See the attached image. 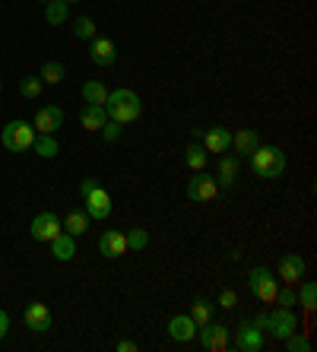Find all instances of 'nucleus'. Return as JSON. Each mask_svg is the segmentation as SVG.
<instances>
[{
	"label": "nucleus",
	"instance_id": "f257e3e1",
	"mask_svg": "<svg viewBox=\"0 0 317 352\" xmlns=\"http://www.w3.org/2000/svg\"><path fill=\"white\" fill-rule=\"evenodd\" d=\"M105 115L108 121H117V124H130L143 115V102L134 89H115L108 92V102H105Z\"/></svg>",
	"mask_w": 317,
	"mask_h": 352
},
{
	"label": "nucleus",
	"instance_id": "37998d69",
	"mask_svg": "<svg viewBox=\"0 0 317 352\" xmlns=\"http://www.w3.org/2000/svg\"><path fill=\"white\" fill-rule=\"evenodd\" d=\"M42 3H48V0H42Z\"/></svg>",
	"mask_w": 317,
	"mask_h": 352
},
{
	"label": "nucleus",
	"instance_id": "79ce46f5",
	"mask_svg": "<svg viewBox=\"0 0 317 352\" xmlns=\"http://www.w3.org/2000/svg\"><path fill=\"white\" fill-rule=\"evenodd\" d=\"M0 89H3V80H0Z\"/></svg>",
	"mask_w": 317,
	"mask_h": 352
},
{
	"label": "nucleus",
	"instance_id": "cd10ccee",
	"mask_svg": "<svg viewBox=\"0 0 317 352\" xmlns=\"http://www.w3.org/2000/svg\"><path fill=\"white\" fill-rule=\"evenodd\" d=\"M64 76H67V70H64V64H60V60H45V67H42V82H48V86H58Z\"/></svg>",
	"mask_w": 317,
	"mask_h": 352
},
{
	"label": "nucleus",
	"instance_id": "4468645a",
	"mask_svg": "<svg viewBox=\"0 0 317 352\" xmlns=\"http://www.w3.org/2000/svg\"><path fill=\"white\" fill-rule=\"evenodd\" d=\"M238 168H242V159L235 153H222L219 156V165H216V184L219 188H232L238 181Z\"/></svg>",
	"mask_w": 317,
	"mask_h": 352
},
{
	"label": "nucleus",
	"instance_id": "f03ea898",
	"mask_svg": "<svg viewBox=\"0 0 317 352\" xmlns=\"http://www.w3.org/2000/svg\"><path fill=\"white\" fill-rule=\"evenodd\" d=\"M248 162H250V172L263 181L283 178V172H285V153L276 146H257L248 156Z\"/></svg>",
	"mask_w": 317,
	"mask_h": 352
},
{
	"label": "nucleus",
	"instance_id": "6e6552de",
	"mask_svg": "<svg viewBox=\"0 0 317 352\" xmlns=\"http://www.w3.org/2000/svg\"><path fill=\"white\" fill-rule=\"evenodd\" d=\"M273 333V340H285V336H292L298 330V320H295L292 308H276L273 314H267V327Z\"/></svg>",
	"mask_w": 317,
	"mask_h": 352
},
{
	"label": "nucleus",
	"instance_id": "9d476101",
	"mask_svg": "<svg viewBox=\"0 0 317 352\" xmlns=\"http://www.w3.org/2000/svg\"><path fill=\"white\" fill-rule=\"evenodd\" d=\"M235 346H238L242 352H260L263 346H267V340H263V330L254 327L250 320H242L238 336H235Z\"/></svg>",
	"mask_w": 317,
	"mask_h": 352
},
{
	"label": "nucleus",
	"instance_id": "393cba45",
	"mask_svg": "<svg viewBox=\"0 0 317 352\" xmlns=\"http://www.w3.org/2000/svg\"><path fill=\"white\" fill-rule=\"evenodd\" d=\"M32 149L38 153L42 159H54L60 153V143L54 140V133H42V137H35L32 140Z\"/></svg>",
	"mask_w": 317,
	"mask_h": 352
},
{
	"label": "nucleus",
	"instance_id": "bb28decb",
	"mask_svg": "<svg viewBox=\"0 0 317 352\" xmlns=\"http://www.w3.org/2000/svg\"><path fill=\"white\" fill-rule=\"evenodd\" d=\"M213 314H216V305L207 302V298H197V302L191 305V318L197 327H203V324H209L213 320Z\"/></svg>",
	"mask_w": 317,
	"mask_h": 352
},
{
	"label": "nucleus",
	"instance_id": "7c9ffc66",
	"mask_svg": "<svg viewBox=\"0 0 317 352\" xmlns=\"http://www.w3.org/2000/svg\"><path fill=\"white\" fill-rule=\"evenodd\" d=\"M73 35L76 38H95V23L89 16H76L73 19Z\"/></svg>",
	"mask_w": 317,
	"mask_h": 352
},
{
	"label": "nucleus",
	"instance_id": "58836bf2",
	"mask_svg": "<svg viewBox=\"0 0 317 352\" xmlns=\"http://www.w3.org/2000/svg\"><path fill=\"white\" fill-rule=\"evenodd\" d=\"M7 330H10V314L3 311V308H0V340L7 336Z\"/></svg>",
	"mask_w": 317,
	"mask_h": 352
},
{
	"label": "nucleus",
	"instance_id": "4be33fe9",
	"mask_svg": "<svg viewBox=\"0 0 317 352\" xmlns=\"http://www.w3.org/2000/svg\"><path fill=\"white\" fill-rule=\"evenodd\" d=\"M60 226H64V232H70V235H86L89 232V226H92V219L86 213H80V210H70L67 213V219H60Z\"/></svg>",
	"mask_w": 317,
	"mask_h": 352
},
{
	"label": "nucleus",
	"instance_id": "72a5a7b5",
	"mask_svg": "<svg viewBox=\"0 0 317 352\" xmlns=\"http://www.w3.org/2000/svg\"><path fill=\"white\" fill-rule=\"evenodd\" d=\"M276 302H279V308H292V305L298 302V295H295V289H292V286L276 289Z\"/></svg>",
	"mask_w": 317,
	"mask_h": 352
},
{
	"label": "nucleus",
	"instance_id": "0eeeda50",
	"mask_svg": "<svg viewBox=\"0 0 317 352\" xmlns=\"http://www.w3.org/2000/svg\"><path fill=\"white\" fill-rule=\"evenodd\" d=\"M60 232H64V226H60V216L51 213V210L38 213V216L32 219V226H29V235H32L35 241H42V245H48L51 238H58Z\"/></svg>",
	"mask_w": 317,
	"mask_h": 352
},
{
	"label": "nucleus",
	"instance_id": "2f4dec72",
	"mask_svg": "<svg viewBox=\"0 0 317 352\" xmlns=\"http://www.w3.org/2000/svg\"><path fill=\"white\" fill-rule=\"evenodd\" d=\"M146 245H150L146 229H130V232H127V251H143Z\"/></svg>",
	"mask_w": 317,
	"mask_h": 352
},
{
	"label": "nucleus",
	"instance_id": "f3484780",
	"mask_svg": "<svg viewBox=\"0 0 317 352\" xmlns=\"http://www.w3.org/2000/svg\"><path fill=\"white\" fill-rule=\"evenodd\" d=\"M99 254L108 257V261H117L121 254H127V235L124 232H105V235L99 238Z\"/></svg>",
	"mask_w": 317,
	"mask_h": 352
},
{
	"label": "nucleus",
	"instance_id": "e433bc0d",
	"mask_svg": "<svg viewBox=\"0 0 317 352\" xmlns=\"http://www.w3.org/2000/svg\"><path fill=\"white\" fill-rule=\"evenodd\" d=\"M99 184H102V181H99V178H86V181H83V184H80V194H83V197H86V194H89V190H95V188H99Z\"/></svg>",
	"mask_w": 317,
	"mask_h": 352
},
{
	"label": "nucleus",
	"instance_id": "4c0bfd02",
	"mask_svg": "<svg viewBox=\"0 0 317 352\" xmlns=\"http://www.w3.org/2000/svg\"><path fill=\"white\" fill-rule=\"evenodd\" d=\"M115 349H117V352H137V349H140V346H137V343H130V340H117V343H115Z\"/></svg>",
	"mask_w": 317,
	"mask_h": 352
},
{
	"label": "nucleus",
	"instance_id": "dca6fc26",
	"mask_svg": "<svg viewBox=\"0 0 317 352\" xmlns=\"http://www.w3.org/2000/svg\"><path fill=\"white\" fill-rule=\"evenodd\" d=\"M51 311H48V305L42 302H32L29 308H25V327L32 330V333H48L51 330Z\"/></svg>",
	"mask_w": 317,
	"mask_h": 352
},
{
	"label": "nucleus",
	"instance_id": "20e7f679",
	"mask_svg": "<svg viewBox=\"0 0 317 352\" xmlns=\"http://www.w3.org/2000/svg\"><path fill=\"white\" fill-rule=\"evenodd\" d=\"M216 194H219L216 175H207L203 168L193 172V178L187 181V200H193V204H209V200H216Z\"/></svg>",
	"mask_w": 317,
	"mask_h": 352
},
{
	"label": "nucleus",
	"instance_id": "473e14b6",
	"mask_svg": "<svg viewBox=\"0 0 317 352\" xmlns=\"http://www.w3.org/2000/svg\"><path fill=\"white\" fill-rule=\"evenodd\" d=\"M283 343H285V349H289V352H311V349H314V343H311L308 336H298V333L285 336Z\"/></svg>",
	"mask_w": 317,
	"mask_h": 352
},
{
	"label": "nucleus",
	"instance_id": "1a4fd4ad",
	"mask_svg": "<svg viewBox=\"0 0 317 352\" xmlns=\"http://www.w3.org/2000/svg\"><path fill=\"white\" fill-rule=\"evenodd\" d=\"M83 200H86V216L89 219H108L111 216V194L102 184L95 190H89Z\"/></svg>",
	"mask_w": 317,
	"mask_h": 352
},
{
	"label": "nucleus",
	"instance_id": "7ed1b4c3",
	"mask_svg": "<svg viewBox=\"0 0 317 352\" xmlns=\"http://www.w3.org/2000/svg\"><path fill=\"white\" fill-rule=\"evenodd\" d=\"M3 146L10 153H25V149H32V140H35V127L29 121H10L3 127Z\"/></svg>",
	"mask_w": 317,
	"mask_h": 352
},
{
	"label": "nucleus",
	"instance_id": "a211bd4d",
	"mask_svg": "<svg viewBox=\"0 0 317 352\" xmlns=\"http://www.w3.org/2000/svg\"><path fill=\"white\" fill-rule=\"evenodd\" d=\"M305 276V257L301 254H283L279 257V279L285 286H295Z\"/></svg>",
	"mask_w": 317,
	"mask_h": 352
},
{
	"label": "nucleus",
	"instance_id": "6ab92c4d",
	"mask_svg": "<svg viewBox=\"0 0 317 352\" xmlns=\"http://www.w3.org/2000/svg\"><path fill=\"white\" fill-rule=\"evenodd\" d=\"M257 146H260L257 131H250V127H244V131L232 133V149H235V156H238V159H248Z\"/></svg>",
	"mask_w": 317,
	"mask_h": 352
},
{
	"label": "nucleus",
	"instance_id": "c85d7f7f",
	"mask_svg": "<svg viewBox=\"0 0 317 352\" xmlns=\"http://www.w3.org/2000/svg\"><path fill=\"white\" fill-rule=\"evenodd\" d=\"M298 302H301V308H305L308 314H314V308H317V286L314 283H301Z\"/></svg>",
	"mask_w": 317,
	"mask_h": 352
},
{
	"label": "nucleus",
	"instance_id": "c9c22d12",
	"mask_svg": "<svg viewBox=\"0 0 317 352\" xmlns=\"http://www.w3.org/2000/svg\"><path fill=\"white\" fill-rule=\"evenodd\" d=\"M117 133H121V124H117V121H105V127H102V137L111 143V140H117Z\"/></svg>",
	"mask_w": 317,
	"mask_h": 352
},
{
	"label": "nucleus",
	"instance_id": "c756f323",
	"mask_svg": "<svg viewBox=\"0 0 317 352\" xmlns=\"http://www.w3.org/2000/svg\"><path fill=\"white\" fill-rule=\"evenodd\" d=\"M42 76H23V80H19V92H23L25 98H38L42 96Z\"/></svg>",
	"mask_w": 317,
	"mask_h": 352
},
{
	"label": "nucleus",
	"instance_id": "423d86ee",
	"mask_svg": "<svg viewBox=\"0 0 317 352\" xmlns=\"http://www.w3.org/2000/svg\"><path fill=\"white\" fill-rule=\"evenodd\" d=\"M197 340L207 352H226L228 349V327L226 324H216V320H209L203 327H197Z\"/></svg>",
	"mask_w": 317,
	"mask_h": 352
},
{
	"label": "nucleus",
	"instance_id": "412c9836",
	"mask_svg": "<svg viewBox=\"0 0 317 352\" xmlns=\"http://www.w3.org/2000/svg\"><path fill=\"white\" fill-rule=\"evenodd\" d=\"M105 121H108L105 105H86L83 111H80V124H83L86 131H102V127H105Z\"/></svg>",
	"mask_w": 317,
	"mask_h": 352
},
{
	"label": "nucleus",
	"instance_id": "a19ab883",
	"mask_svg": "<svg viewBox=\"0 0 317 352\" xmlns=\"http://www.w3.org/2000/svg\"><path fill=\"white\" fill-rule=\"evenodd\" d=\"M64 3H80V0H64Z\"/></svg>",
	"mask_w": 317,
	"mask_h": 352
},
{
	"label": "nucleus",
	"instance_id": "f704fd0d",
	"mask_svg": "<svg viewBox=\"0 0 317 352\" xmlns=\"http://www.w3.org/2000/svg\"><path fill=\"white\" fill-rule=\"evenodd\" d=\"M235 305H238V295H235L232 289H222V292H219L216 308H235Z\"/></svg>",
	"mask_w": 317,
	"mask_h": 352
},
{
	"label": "nucleus",
	"instance_id": "b1692460",
	"mask_svg": "<svg viewBox=\"0 0 317 352\" xmlns=\"http://www.w3.org/2000/svg\"><path fill=\"white\" fill-rule=\"evenodd\" d=\"M83 102L86 105H105L108 102V89H105V82L99 80H89L83 86Z\"/></svg>",
	"mask_w": 317,
	"mask_h": 352
},
{
	"label": "nucleus",
	"instance_id": "ea45409f",
	"mask_svg": "<svg viewBox=\"0 0 317 352\" xmlns=\"http://www.w3.org/2000/svg\"><path fill=\"white\" fill-rule=\"evenodd\" d=\"M191 137H193V143H200V137H203V127H193V131H191Z\"/></svg>",
	"mask_w": 317,
	"mask_h": 352
},
{
	"label": "nucleus",
	"instance_id": "5701e85b",
	"mask_svg": "<svg viewBox=\"0 0 317 352\" xmlns=\"http://www.w3.org/2000/svg\"><path fill=\"white\" fill-rule=\"evenodd\" d=\"M70 16V3H64V0H48L45 3V19H48V25H64Z\"/></svg>",
	"mask_w": 317,
	"mask_h": 352
},
{
	"label": "nucleus",
	"instance_id": "ddd939ff",
	"mask_svg": "<svg viewBox=\"0 0 317 352\" xmlns=\"http://www.w3.org/2000/svg\"><path fill=\"white\" fill-rule=\"evenodd\" d=\"M89 60L95 67H111L117 60V48L111 38H89Z\"/></svg>",
	"mask_w": 317,
	"mask_h": 352
},
{
	"label": "nucleus",
	"instance_id": "39448f33",
	"mask_svg": "<svg viewBox=\"0 0 317 352\" xmlns=\"http://www.w3.org/2000/svg\"><path fill=\"white\" fill-rule=\"evenodd\" d=\"M248 289L254 295H257L263 305H273L276 302V279H273V273L267 270V267H254V270L248 273Z\"/></svg>",
	"mask_w": 317,
	"mask_h": 352
},
{
	"label": "nucleus",
	"instance_id": "2eb2a0df",
	"mask_svg": "<svg viewBox=\"0 0 317 352\" xmlns=\"http://www.w3.org/2000/svg\"><path fill=\"white\" fill-rule=\"evenodd\" d=\"M168 336H172L175 343H191V340H197V324H193L191 314H175V318L168 320Z\"/></svg>",
	"mask_w": 317,
	"mask_h": 352
},
{
	"label": "nucleus",
	"instance_id": "a878e982",
	"mask_svg": "<svg viewBox=\"0 0 317 352\" xmlns=\"http://www.w3.org/2000/svg\"><path fill=\"white\" fill-rule=\"evenodd\" d=\"M184 162H187V168H191V172H200V168H207L209 153L200 146V143H191V146H187V153H184Z\"/></svg>",
	"mask_w": 317,
	"mask_h": 352
},
{
	"label": "nucleus",
	"instance_id": "aec40b11",
	"mask_svg": "<svg viewBox=\"0 0 317 352\" xmlns=\"http://www.w3.org/2000/svg\"><path fill=\"white\" fill-rule=\"evenodd\" d=\"M51 254L58 257V261H73L76 257V238L70 232H60L58 238H51Z\"/></svg>",
	"mask_w": 317,
	"mask_h": 352
},
{
	"label": "nucleus",
	"instance_id": "9b49d317",
	"mask_svg": "<svg viewBox=\"0 0 317 352\" xmlns=\"http://www.w3.org/2000/svg\"><path fill=\"white\" fill-rule=\"evenodd\" d=\"M200 143L207 153H219V156H222V153L232 149V131H228V127H207Z\"/></svg>",
	"mask_w": 317,
	"mask_h": 352
},
{
	"label": "nucleus",
	"instance_id": "f8f14e48",
	"mask_svg": "<svg viewBox=\"0 0 317 352\" xmlns=\"http://www.w3.org/2000/svg\"><path fill=\"white\" fill-rule=\"evenodd\" d=\"M38 133H54L64 127V108L58 105H45L38 108V115H35V124H32Z\"/></svg>",
	"mask_w": 317,
	"mask_h": 352
}]
</instances>
